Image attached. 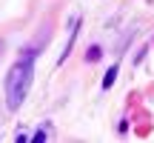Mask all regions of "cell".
Returning <instances> with one entry per match:
<instances>
[{
    "mask_svg": "<svg viewBox=\"0 0 154 143\" xmlns=\"http://www.w3.org/2000/svg\"><path fill=\"white\" fill-rule=\"evenodd\" d=\"M117 72H120V66H111L109 72H106V77H103V89H109V86H114V80H117Z\"/></svg>",
    "mask_w": 154,
    "mask_h": 143,
    "instance_id": "7a4b0ae2",
    "label": "cell"
},
{
    "mask_svg": "<svg viewBox=\"0 0 154 143\" xmlns=\"http://www.w3.org/2000/svg\"><path fill=\"white\" fill-rule=\"evenodd\" d=\"M32 77H34V55L26 52L9 69V77H6V103H9V109H20V103L26 100L29 89H32Z\"/></svg>",
    "mask_w": 154,
    "mask_h": 143,
    "instance_id": "6da1fadb",
    "label": "cell"
},
{
    "mask_svg": "<svg viewBox=\"0 0 154 143\" xmlns=\"http://www.w3.org/2000/svg\"><path fill=\"white\" fill-rule=\"evenodd\" d=\"M100 57V46H91V49H88V60H97Z\"/></svg>",
    "mask_w": 154,
    "mask_h": 143,
    "instance_id": "3957f363",
    "label": "cell"
}]
</instances>
